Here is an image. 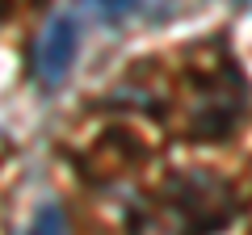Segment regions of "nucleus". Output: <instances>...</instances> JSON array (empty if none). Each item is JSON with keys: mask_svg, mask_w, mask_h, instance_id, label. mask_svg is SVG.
<instances>
[{"mask_svg": "<svg viewBox=\"0 0 252 235\" xmlns=\"http://www.w3.org/2000/svg\"><path fill=\"white\" fill-rule=\"evenodd\" d=\"M198 202V193H181V198H164V202H152L139 218L135 235H193L198 231V218L189 214Z\"/></svg>", "mask_w": 252, "mask_h": 235, "instance_id": "obj_2", "label": "nucleus"}, {"mask_svg": "<svg viewBox=\"0 0 252 235\" xmlns=\"http://www.w3.org/2000/svg\"><path fill=\"white\" fill-rule=\"evenodd\" d=\"M76 51H80V26H76V17L72 13H55L34 42V76L46 88H59L72 76Z\"/></svg>", "mask_w": 252, "mask_h": 235, "instance_id": "obj_1", "label": "nucleus"}, {"mask_svg": "<svg viewBox=\"0 0 252 235\" xmlns=\"http://www.w3.org/2000/svg\"><path fill=\"white\" fill-rule=\"evenodd\" d=\"M80 9L101 26H122L126 17L139 13V0H80Z\"/></svg>", "mask_w": 252, "mask_h": 235, "instance_id": "obj_3", "label": "nucleus"}, {"mask_svg": "<svg viewBox=\"0 0 252 235\" xmlns=\"http://www.w3.org/2000/svg\"><path fill=\"white\" fill-rule=\"evenodd\" d=\"M26 235H67V218H63V210L55 206V202H46V206L30 218Z\"/></svg>", "mask_w": 252, "mask_h": 235, "instance_id": "obj_4", "label": "nucleus"}]
</instances>
